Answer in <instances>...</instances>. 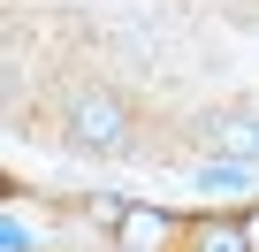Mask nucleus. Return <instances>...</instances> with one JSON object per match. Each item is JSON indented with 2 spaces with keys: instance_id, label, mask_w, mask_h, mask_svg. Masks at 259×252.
I'll return each mask as SVG.
<instances>
[{
  "instance_id": "f257e3e1",
  "label": "nucleus",
  "mask_w": 259,
  "mask_h": 252,
  "mask_svg": "<svg viewBox=\"0 0 259 252\" xmlns=\"http://www.w3.org/2000/svg\"><path fill=\"white\" fill-rule=\"evenodd\" d=\"M69 138L76 146H122V99H107V92H84L76 107H69Z\"/></svg>"
},
{
  "instance_id": "f03ea898",
  "label": "nucleus",
  "mask_w": 259,
  "mask_h": 252,
  "mask_svg": "<svg viewBox=\"0 0 259 252\" xmlns=\"http://www.w3.org/2000/svg\"><path fill=\"white\" fill-rule=\"evenodd\" d=\"M168 244H183V229H176L160 206H130L122 229H114V252H168Z\"/></svg>"
},
{
  "instance_id": "7ed1b4c3",
  "label": "nucleus",
  "mask_w": 259,
  "mask_h": 252,
  "mask_svg": "<svg viewBox=\"0 0 259 252\" xmlns=\"http://www.w3.org/2000/svg\"><path fill=\"white\" fill-rule=\"evenodd\" d=\"M183 252H251V222H236V214H206V222L183 229Z\"/></svg>"
},
{
  "instance_id": "20e7f679",
  "label": "nucleus",
  "mask_w": 259,
  "mask_h": 252,
  "mask_svg": "<svg viewBox=\"0 0 259 252\" xmlns=\"http://www.w3.org/2000/svg\"><path fill=\"white\" fill-rule=\"evenodd\" d=\"M213 146H221L229 161H251V153H259V122H251V115H221V122H213Z\"/></svg>"
},
{
  "instance_id": "39448f33",
  "label": "nucleus",
  "mask_w": 259,
  "mask_h": 252,
  "mask_svg": "<svg viewBox=\"0 0 259 252\" xmlns=\"http://www.w3.org/2000/svg\"><path fill=\"white\" fill-rule=\"evenodd\" d=\"M244 161H213V168H198V191H244Z\"/></svg>"
},
{
  "instance_id": "423d86ee",
  "label": "nucleus",
  "mask_w": 259,
  "mask_h": 252,
  "mask_svg": "<svg viewBox=\"0 0 259 252\" xmlns=\"http://www.w3.org/2000/svg\"><path fill=\"white\" fill-rule=\"evenodd\" d=\"M38 237H31V222L23 214H8V222H0V252H31Z\"/></svg>"
}]
</instances>
